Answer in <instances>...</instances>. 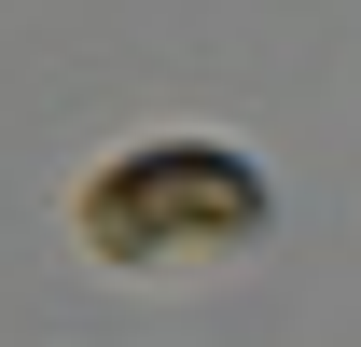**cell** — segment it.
<instances>
[{
	"instance_id": "cell-1",
	"label": "cell",
	"mask_w": 361,
	"mask_h": 347,
	"mask_svg": "<svg viewBox=\"0 0 361 347\" xmlns=\"http://www.w3.org/2000/svg\"><path fill=\"white\" fill-rule=\"evenodd\" d=\"M264 236V167L223 139H139L84 181V250L126 278H180V264H236Z\"/></svg>"
}]
</instances>
